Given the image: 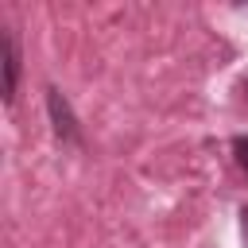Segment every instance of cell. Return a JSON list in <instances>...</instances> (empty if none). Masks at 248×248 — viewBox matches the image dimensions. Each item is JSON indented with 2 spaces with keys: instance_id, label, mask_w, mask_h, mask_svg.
<instances>
[{
  "instance_id": "obj_3",
  "label": "cell",
  "mask_w": 248,
  "mask_h": 248,
  "mask_svg": "<svg viewBox=\"0 0 248 248\" xmlns=\"http://www.w3.org/2000/svg\"><path fill=\"white\" fill-rule=\"evenodd\" d=\"M232 155H236V167L248 174V136H236L232 140Z\"/></svg>"
},
{
  "instance_id": "obj_2",
  "label": "cell",
  "mask_w": 248,
  "mask_h": 248,
  "mask_svg": "<svg viewBox=\"0 0 248 248\" xmlns=\"http://www.w3.org/2000/svg\"><path fill=\"white\" fill-rule=\"evenodd\" d=\"M16 81H19V50L12 31H4V101L16 97Z\"/></svg>"
},
{
  "instance_id": "obj_4",
  "label": "cell",
  "mask_w": 248,
  "mask_h": 248,
  "mask_svg": "<svg viewBox=\"0 0 248 248\" xmlns=\"http://www.w3.org/2000/svg\"><path fill=\"white\" fill-rule=\"evenodd\" d=\"M240 232H244V244H248V205L240 209Z\"/></svg>"
},
{
  "instance_id": "obj_5",
  "label": "cell",
  "mask_w": 248,
  "mask_h": 248,
  "mask_svg": "<svg viewBox=\"0 0 248 248\" xmlns=\"http://www.w3.org/2000/svg\"><path fill=\"white\" fill-rule=\"evenodd\" d=\"M240 89H244V97H248V78H244V85H240Z\"/></svg>"
},
{
  "instance_id": "obj_1",
  "label": "cell",
  "mask_w": 248,
  "mask_h": 248,
  "mask_svg": "<svg viewBox=\"0 0 248 248\" xmlns=\"http://www.w3.org/2000/svg\"><path fill=\"white\" fill-rule=\"evenodd\" d=\"M46 108H50V120H54V136L62 143H78V120L66 105V97L58 89H46Z\"/></svg>"
}]
</instances>
